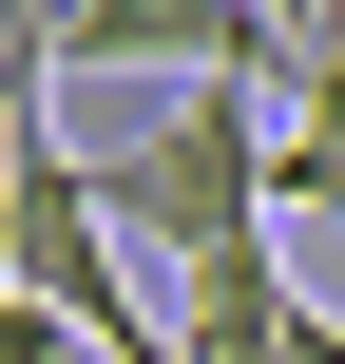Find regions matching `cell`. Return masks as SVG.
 <instances>
[{
	"mask_svg": "<svg viewBox=\"0 0 345 364\" xmlns=\"http://www.w3.org/2000/svg\"><path fill=\"white\" fill-rule=\"evenodd\" d=\"M96 96H115V77H96ZM269 134H288V96H230V77H192V96H115V115H96V134H58V154L96 173L115 250H154V269H211V250L288 230V211H269Z\"/></svg>",
	"mask_w": 345,
	"mask_h": 364,
	"instance_id": "cell-1",
	"label": "cell"
},
{
	"mask_svg": "<svg viewBox=\"0 0 345 364\" xmlns=\"http://www.w3.org/2000/svg\"><path fill=\"white\" fill-rule=\"evenodd\" d=\"M288 19L269 0H38V96H192V77H230V96H288Z\"/></svg>",
	"mask_w": 345,
	"mask_h": 364,
	"instance_id": "cell-2",
	"label": "cell"
},
{
	"mask_svg": "<svg viewBox=\"0 0 345 364\" xmlns=\"http://www.w3.org/2000/svg\"><path fill=\"white\" fill-rule=\"evenodd\" d=\"M307 288H288V230H250V250H211V269H173V364H269Z\"/></svg>",
	"mask_w": 345,
	"mask_h": 364,
	"instance_id": "cell-3",
	"label": "cell"
},
{
	"mask_svg": "<svg viewBox=\"0 0 345 364\" xmlns=\"http://www.w3.org/2000/svg\"><path fill=\"white\" fill-rule=\"evenodd\" d=\"M269 211L345 230V19H307V58H288V134H269Z\"/></svg>",
	"mask_w": 345,
	"mask_h": 364,
	"instance_id": "cell-4",
	"label": "cell"
},
{
	"mask_svg": "<svg viewBox=\"0 0 345 364\" xmlns=\"http://www.w3.org/2000/svg\"><path fill=\"white\" fill-rule=\"evenodd\" d=\"M269 364H345V326H327V307H288V326H269Z\"/></svg>",
	"mask_w": 345,
	"mask_h": 364,
	"instance_id": "cell-5",
	"label": "cell"
},
{
	"mask_svg": "<svg viewBox=\"0 0 345 364\" xmlns=\"http://www.w3.org/2000/svg\"><path fill=\"white\" fill-rule=\"evenodd\" d=\"M269 19H288V38H307V19H327V0H269Z\"/></svg>",
	"mask_w": 345,
	"mask_h": 364,
	"instance_id": "cell-6",
	"label": "cell"
}]
</instances>
